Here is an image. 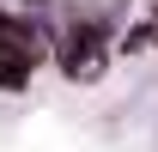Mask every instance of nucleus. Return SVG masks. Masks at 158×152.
Returning <instances> with one entry per match:
<instances>
[{
  "label": "nucleus",
  "instance_id": "nucleus-2",
  "mask_svg": "<svg viewBox=\"0 0 158 152\" xmlns=\"http://www.w3.org/2000/svg\"><path fill=\"white\" fill-rule=\"evenodd\" d=\"M61 67H67L73 79H91V73L103 67V37L91 31V24H79L73 37L61 43Z\"/></svg>",
  "mask_w": 158,
  "mask_h": 152
},
{
  "label": "nucleus",
  "instance_id": "nucleus-1",
  "mask_svg": "<svg viewBox=\"0 0 158 152\" xmlns=\"http://www.w3.org/2000/svg\"><path fill=\"white\" fill-rule=\"evenodd\" d=\"M43 55L37 31H24V24H6L0 19V85L6 91H19L24 79H31V61Z\"/></svg>",
  "mask_w": 158,
  "mask_h": 152
}]
</instances>
